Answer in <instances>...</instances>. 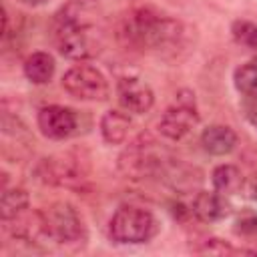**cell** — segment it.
<instances>
[{"mask_svg": "<svg viewBox=\"0 0 257 257\" xmlns=\"http://www.w3.org/2000/svg\"><path fill=\"white\" fill-rule=\"evenodd\" d=\"M54 42L62 56L90 58L98 52V10L94 0H68L54 16Z\"/></svg>", "mask_w": 257, "mask_h": 257, "instance_id": "obj_1", "label": "cell"}, {"mask_svg": "<svg viewBox=\"0 0 257 257\" xmlns=\"http://www.w3.org/2000/svg\"><path fill=\"white\" fill-rule=\"evenodd\" d=\"M183 24L151 6L131 10L118 24V40L131 50L165 52L175 50L183 40Z\"/></svg>", "mask_w": 257, "mask_h": 257, "instance_id": "obj_2", "label": "cell"}, {"mask_svg": "<svg viewBox=\"0 0 257 257\" xmlns=\"http://www.w3.org/2000/svg\"><path fill=\"white\" fill-rule=\"evenodd\" d=\"M159 231L155 215L143 207L122 205L108 221V237L120 245H139L151 241Z\"/></svg>", "mask_w": 257, "mask_h": 257, "instance_id": "obj_3", "label": "cell"}, {"mask_svg": "<svg viewBox=\"0 0 257 257\" xmlns=\"http://www.w3.org/2000/svg\"><path fill=\"white\" fill-rule=\"evenodd\" d=\"M167 169L165 159L157 151V143L149 133H141L118 157V171L126 179H145Z\"/></svg>", "mask_w": 257, "mask_h": 257, "instance_id": "obj_4", "label": "cell"}, {"mask_svg": "<svg viewBox=\"0 0 257 257\" xmlns=\"http://www.w3.org/2000/svg\"><path fill=\"white\" fill-rule=\"evenodd\" d=\"M36 177L46 185L74 187L88 175V165L78 153H60L42 159L36 165Z\"/></svg>", "mask_w": 257, "mask_h": 257, "instance_id": "obj_5", "label": "cell"}, {"mask_svg": "<svg viewBox=\"0 0 257 257\" xmlns=\"http://www.w3.org/2000/svg\"><path fill=\"white\" fill-rule=\"evenodd\" d=\"M42 211V219H44V227L48 233V239L54 243H74L80 241L84 235V225L82 219L78 215V211L64 201L52 203Z\"/></svg>", "mask_w": 257, "mask_h": 257, "instance_id": "obj_6", "label": "cell"}, {"mask_svg": "<svg viewBox=\"0 0 257 257\" xmlns=\"http://www.w3.org/2000/svg\"><path fill=\"white\" fill-rule=\"evenodd\" d=\"M62 88L78 100H106L108 82L104 74L88 64H76L62 76Z\"/></svg>", "mask_w": 257, "mask_h": 257, "instance_id": "obj_7", "label": "cell"}, {"mask_svg": "<svg viewBox=\"0 0 257 257\" xmlns=\"http://www.w3.org/2000/svg\"><path fill=\"white\" fill-rule=\"evenodd\" d=\"M199 122V112L195 106V98L189 94L185 96H177V102L171 104L163 116L159 118V133L169 139V141H181L185 139L193 126H197Z\"/></svg>", "mask_w": 257, "mask_h": 257, "instance_id": "obj_8", "label": "cell"}, {"mask_svg": "<svg viewBox=\"0 0 257 257\" xmlns=\"http://www.w3.org/2000/svg\"><path fill=\"white\" fill-rule=\"evenodd\" d=\"M36 124H38V131L46 139H50V141H64V139H68L70 135L76 133L78 116L68 106L48 104V106H42L38 110Z\"/></svg>", "mask_w": 257, "mask_h": 257, "instance_id": "obj_9", "label": "cell"}, {"mask_svg": "<svg viewBox=\"0 0 257 257\" xmlns=\"http://www.w3.org/2000/svg\"><path fill=\"white\" fill-rule=\"evenodd\" d=\"M116 98L120 106L135 114H145L155 104L153 88L139 76H124L116 82Z\"/></svg>", "mask_w": 257, "mask_h": 257, "instance_id": "obj_10", "label": "cell"}, {"mask_svg": "<svg viewBox=\"0 0 257 257\" xmlns=\"http://www.w3.org/2000/svg\"><path fill=\"white\" fill-rule=\"evenodd\" d=\"M191 213L203 223H217L231 215V203L219 191H199L193 197Z\"/></svg>", "mask_w": 257, "mask_h": 257, "instance_id": "obj_11", "label": "cell"}, {"mask_svg": "<svg viewBox=\"0 0 257 257\" xmlns=\"http://www.w3.org/2000/svg\"><path fill=\"white\" fill-rule=\"evenodd\" d=\"M201 145L209 155L225 157L237 145V135L227 124H211L201 133Z\"/></svg>", "mask_w": 257, "mask_h": 257, "instance_id": "obj_12", "label": "cell"}, {"mask_svg": "<svg viewBox=\"0 0 257 257\" xmlns=\"http://www.w3.org/2000/svg\"><path fill=\"white\" fill-rule=\"evenodd\" d=\"M22 68H24V76L32 84H46L54 76L56 64H54V58L48 52L36 50V52H32V54L26 56Z\"/></svg>", "mask_w": 257, "mask_h": 257, "instance_id": "obj_13", "label": "cell"}, {"mask_svg": "<svg viewBox=\"0 0 257 257\" xmlns=\"http://www.w3.org/2000/svg\"><path fill=\"white\" fill-rule=\"evenodd\" d=\"M131 128V118L122 110H106L100 116V135L108 145H120L126 141Z\"/></svg>", "mask_w": 257, "mask_h": 257, "instance_id": "obj_14", "label": "cell"}, {"mask_svg": "<svg viewBox=\"0 0 257 257\" xmlns=\"http://www.w3.org/2000/svg\"><path fill=\"white\" fill-rule=\"evenodd\" d=\"M30 197L22 187H12V189H4L2 197H0V217L4 223L12 221L14 217H18L20 213H24L28 209Z\"/></svg>", "mask_w": 257, "mask_h": 257, "instance_id": "obj_15", "label": "cell"}, {"mask_svg": "<svg viewBox=\"0 0 257 257\" xmlns=\"http://www.w3.org/2000/svg\"><path fill=\"white\" fill-rule=\"evenodd\" d=\"M213 189L223 195H235L243 187V175L235 165H219L211 175Z\"/></svg>", "mask_w": 257, "mask_h": 257, "instance_id": "obj_16", "label": "cell"}, {"mask_svg": "<svg viewBox=\"0 0 257 257\" xmlns=\"http://www.w3.org/2000/svg\"><path fill=\"white\" fill-rule=\"evenodd\" d=\"M233 84L235 88L245 96H257V54L247 60L245 64L237 66L233 72Z\"/></svg>", "mask_w": 257, "mask_h": 257, "instance_id": "obj_17", "label": "cell"}, {"mask_svg": "<svg viewBox=\"0 0 257 257\" xmlns=\"http://www.w3.org/2000/svg\"><path fill=\"white\" fill-rule=\"evenodd\" d=\"M231 34L237 44L257 50V26L249 20H235L231 24Z\"/></svg>", "mask_w": 257, "mask_h": 257, "instance_id": "obj_18", "label": "cell"}, {"mask_svg": "<svg viewBox=\"0 0 257 257\" xmlns=\"http://www.w3.org/2000/svg\"><path fill=\"white\" fill-rule=\"evenodd\" d=\"M197 253H209V255H241V253H257L253 249H241V247H233L229 241L225 239H217L211 237L207 241H203V245L197 249Z\"/></svg>", "mask_w": 257, "mask_h": 257, "instance_id": "obj_19", "label": "cell"}, {"mask_svg": "<svg viewBox=\"0 0 257 257\" xmlns=\"http://www.w3.org/2000/svg\"><path fill=\"white\" fill-rule=\"evenodd\" d=\"M235 233H239V235H257V213H243L235 221Z\"/></svg>", "mask_w": 257, "mask_h": 257, "instance_id": "obj_20", "label": "cell"}, {"mask_svg": "<svg viewBox=\"0 0 257 257\" xmlns=\"http://www.w3.org/2000/svg\"><path fill=\"white\" fill-rule=\"evenodd\" d=\"M253 98H255V102L247 106V116H249V120L253 124H257V96H253Z\"/></svg>", "mask_w": 257, "mask_h": 257, "instance_id": "obj_21", "label": "cell"}, {"mask_svg": "<svg viewBox=\"0 0 257 257\" xmlns=\"http://www.w3.org/2000/svg\"><path fill=\"white\" fill-rule=\"evenodd\" d=\"M249 193H251V197L253 199H257V175L251 179V183H249Z\"/></svg>", "mask_w": 257, "mask_h": 257, "instance_id": "obj_22", "label": "cell"}, {"mask_svg": "<svg viewBox=\"0 0 257 257\" xmlns=\"http://www.w3.org/2000/svg\"><path fill=\"white\" fill-rule=\"evenodd\" d=\"M18 2H22V4H26V6H42V4H46L48 0H18Z\"/></svg>", "mask_w": 257, "mask_h": 257, "instance_id": "obj_23", "label": "cell"}, {"mask_svg": "<svg viewBox=\"0 0 257 257\" xmlns=\"http://www.w3.org/2000/svg\"><path fill=\"white\" fill-rule=\"evenodd\" d=\"M253 126H255V128H257V124H253Z\"/></svg>", "mask_w": 257, "mask_h": 257, "instance_id": "obj_24", "label": "cell"}]
</instances>
